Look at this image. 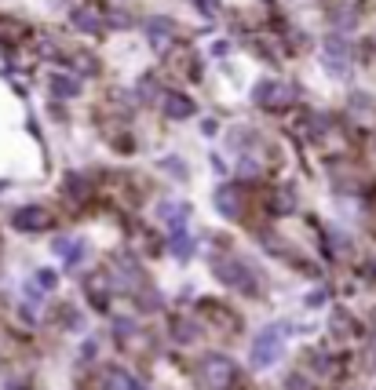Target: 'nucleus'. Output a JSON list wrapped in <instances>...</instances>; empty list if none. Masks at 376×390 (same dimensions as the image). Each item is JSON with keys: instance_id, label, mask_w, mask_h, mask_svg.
<instances>
[{"instance_id": "20e7f679", "label": "nucleus", "mask_w": 376, "mask_h": 390, "mask_svg": "<svg viewBox=\"0 0 376 390\" xmlns=\"http://www.w3.org/2000/svg\"><path fill=\"white\" fill-rule=\"evenodd\" d=\"M11 226L15 230H44L48 226V212L44 208H18L11 215Z\"/></svg>"}, {"instance_id": "39448f33", "label": "nucleus", "mask_w": 376, "mask_h": 390, "mask_svg": "<svg viewBox=\"0 0 376 390\" xmlns=\"http://www.w3.org/2000/svg\"><path fill=\"white\" fill-rule=\"evenodd\" d=\"M161 106H164V117H172V121L194 117V99H186V95H179V92H169Z\"/></svg>"}, {"instance_id": "6e6552de", "label": "nucleus", "mask_w": 376, "mask_h": 390, "mask_svg": "<svg viewBox=\"0 0 376 390\" xmlns=\"http://www.w3.org/2000/svg\"><path fill=\"white\" fill-rule=\"evenodd\" d=\"M48 88H51V95H59V99L80 95V84H77L73 77H62V73H51V77H48Z\"/></svg>"}, {"instance_id": "f8f14e48", "label": "nucleus", "mask_w": 376, "mask_h": 390, "mask_svg": "<svg viewBox=\"0 0 376 390\" xmlns=\"http://www.w3.org/2000/svg\"><path fill=\"white\" fill-rule=\"evenodd\" d=\"M70 18H73V26H77V30H85V33H95V30H99V18H95L92 11H85V8H77Z\"/></svg>"}, {"instance_id": "7ed1b4c3", "label": "nucleus", "mask_w": 376, "mask_h": 390, "mask_svg": "<svg viewBox=\"0 0 376 390\" xmlns=\"http://www.w3.org/2000/svg\"><path fill=\"white\" fill-rule=\"evenodd\" d=\"M347 62H351L347 40L344 37H325V66H329V73L344 77L347 73Z\"/></svg>"}, {"instance_id": "f257e3e1", "label": "nucleus", "mask_w": 376, "mask_h": 390, "mask_svg": "<svg viewBox=\"0 0 376 390\" xmlns=\"http://www.w3.org/2000/svg\"><path fill=\"white\" fill-rule=\"evenodd\" d=\"M281 339H285V324H270L253 339V365L256 368H270L281 354Z\"/></svg>"}, {"instance_id": "423d86ee", "label": "nucleus", "mask_w": 376, "mask_h": 390, "mask_svg": "<svg viewBox=\"0 0 376 390\" xmlns=\"http://www.w3.org/2000/svg\"><path fill=\"white\" fill-rule=\"evenodd\" d=\"M216 208H219V215H226V219H238L241 215V197H238V190L231 183L216 190Z\"/></svg>"}, {"instance_id": "1a4fd4ad", "label": "nucleus", "mask_w": 376, "mask_h": 390, "mask_svg": "<svg viewBox=\"0 0 376 390\" xmlns=\"http://www.w3.org/2000/svg\"><path fill=\"white\" fill-rule=\"evenodd\" d=\"M66 263H77V259H85V241H73V237H59V241L51 245Z\"/></svg>"}, {"instance_id": "9b49d317", "label": "nucleus", "mask_w": 376, "mask_h": 390, "mask_svg": "<svg viewBox=\"0 0 376 390\" xmlns=\"http://www.w3.org/2000/svg\"><path fill=\"white\" fill-rule=\"evenodd\" d=\"M241 263H219V270H216V277L219 281H226V285H245V277H241Z\"/></svg>"}, {"instance_id": "0eeeda50", "label": "nucleus", "mask_w": 376, "mask_h": 390, "mask_svg": "<svg viewBox=\"0 0 376 390\" xmlns=\"http://www.w3.org/2000/svg\"><path fill=\"white\" fill-rule=\"evenodd\" d=\"M157 215H161V219L169 223L172 230H179V226L186 223V215H190V208H186V205H179V201H161Z\"/></svg>"}, {"instance_id": "9d476101", "label": "nucleus", "mask_w": 376, "mask_h": 390, "mask_svg": "<svg viewBox=\"0 0 376 390\" xmlns=\"http://www.w3.org/2000/svg\"><path fill=\"white\" fill-rule=\"evenodd\" d=\"M169 248H172V255L186 259V255H194V237H186L183 230H176V233H172V241H169Z\"/></svg>"}, {"instance_id": "4468645a", "label": "nucleus", "mask_w": 376, "mask_h": 390, "mask_svg": "<svg viewBox=\"0 0 376 390\" xmlns=\"http://www.w3.org/2000/svg\"><path fill=\"white\" fill-rule=\"evenodd\" d=\"M37 281H40L44 288H55V285H59V277H55L51 270H40V274H37Z\"/></svg>"}, {"instance_id": "f3484780", "label": "nucleus", "mask_w": 376, "mask_h": 390, "mask_svg": "<svg viewBox=\"0 0 376 390\" xmlns=\"http://www.w3.org/2000/svg\"><path fill=\"white\" fill-rule=\"evenodd\" d=\"M117 332H121V336H128V332H132V321H124V317H121V321H117Z\"/></svg>"}, {"instance_id": "2eb2a0df", "label": "nucleus", "mask_w": 376, "mask_h": 390, "mask_svg": "<svg viewBox=\"0 0 376 390\" xmlns=\"http://www.w3.org/2000/svg\"><path fill=\"white\" fill-rule=\"evenodd\" d=\"M226 51H231V44H226V40H216V44H212V55H226Z\"/></svg>"}, {"instance_id": "ddd939ff", "label": "nucleus", "mask_w": 376, "mask_h": 390, "mask_svg": "<svg viewBox=\"0 0 376 390\" xmlns=\"http://www.w3.org/2000/svg\"><path fill=\"white\" fill-rule=\"evenodd\" d=\"M303 303H307V307H310V310H318V307H325V288H315V292H307V299H303Z\"/></svg>"}, {"instance_id": "f03ea898", "label": "nucleus", "mask_w": 376, "mask_h": 390, "mask_svg": "<svg viewBox=\"0 0 376 390\" xmlns=\"http://www.w3.org/2000/svg\"><path fill=\"white\" fill-rule=\"evenodd\" d=\"M198 376H201V383H205L208 390H223L226 383L234 379V361L223 358V354H208V358H201V365H198Z\"/></svg>"}, {"instance_id": "dca6fc26", "label": "nucleus", "mask_w": 376, "mask_h": 390, "mask_svg": "<svg viewBox=\"0 0 376 390\" xmlns=\"http://www.w3.org/2000/svg\"><path fill=\"white\" fill-rule=\"evenodd\" d=\"M307 383H303V376H289V390H303Z\"/></svg>"}]
</instances>
